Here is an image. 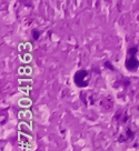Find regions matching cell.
<instances>
[{
	"label": "cell",
	"instance_id": "cell-1",
	"mask_svg": "<svg viewBox=\"0 0 139 151\" xmlns=\"http://www.w3.org/2000/svg\"><path fill=\"white\" fill-rule=\"evenodd\" d=\"M138 46H133L127 49V57L125 60V68L129 72H135L139 68V60L137 58Z\"/></svg>",
	"mask_w": 139,
	"mask_h": 151
},
{
	"label": "cell",
	"instance_id": "cell-2",
	"mask_svg": "<svg viewBox=\"0 0 139 151\" xmlns=\"http://www.w3.org/2000/svg\"><path fill=\"white\" fill-rule=\"evenodd\" d=\"M74 82L78 88H86L90 82V75L86 69H80L74 75Z\"/></svg>",
	"mask_w": 139,
	"mask_h": 151
},
{
	"label": "cell",
	"instance_id": "cell-3",
	"mask_svg": "<svg viewBox=\"0 0 139 151\" xmlns=\"http://www.w3.org/2000/svg\"><path fill=\"white\" fill-rule=\"evenodd\" d=\"M135 139V132L133 131V129L130 127H128L125 129V131H122L118 136L117 141L120 143H124V142H128V141H131Z\"/></svg>",
	"mask_w": 139,
	"mask_h": 151
},
{
	"label": "cell",
	"instance_id": "cell-4",
	"mask_svg": "<svg viewBox=\"0 0 139 151\" xmlns=\"http://www.w3.org/2000/svg\"><path fill=\"white\" fill-rule=\"evenodd\" d=\"M115 119L117 120L119 123H125L129 118H128V114L125 111H118L115 114Z\"/></svg>",
	"mask_w": 139,
	"mask_h": 151
},
{
	"label": "cell",
	"instance_id": "cell-5",
	"mask_svg": "<svg viewBox=\"0 0 139 151\" xmlns=\"http://www.w3.org/2000/svg\"><path fill=\"white\" fill-rule=\"evenodd\" d=\"M31 35H32V38H33L35 40H38L39 38H40V35H41V31H40L39 29H32Z\"/></svg>",
	"mask_w": 139,
	"mask_h": 151
},
{
	"label": "cell",
	"instance_id": "cell-6",
	"mask_svg": "<svg viewBox=\"0 0 139 151\" xmlns=\"http://www.w3.org/2000/svg\"><path fill=\"white\" fill-rule=\"evenodd\" d=\"M104 66H105V68H107V69L110 70V71H116V68L114 67V64L110 62L109 60H106L105 63H104Z\"/></svg>",
	"mask_w": 139,
	"mask_h": 151
},
{
	"label": "cell",
	"instance_id": "cell-7",
	"mask_svg": "<svg viewBox=\"0 0 139 151\" xmlns=\"http://www.w3.org/2000/svg\"><path fill=\"white\" fill-rule=\"evenodd\" d=\"M137 110H138V111H139V106H138V107H137Z\"/></svg>",
	"mask_w": 139,
	"mask_h": 151
}]
</instances>
